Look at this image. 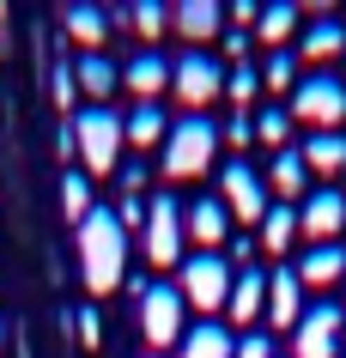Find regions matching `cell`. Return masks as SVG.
Returning a JSON list of instances; mask_svg holds the SVG:
<instances>
[{
    "label": "cell",
    "instance_id": "6da1fadb",
    "mask_svg": "<svg viewBox=\"0 0 346 358\" xmlns=\"http://www.w3.org/2000/svg\"><path fill=\"white\" fill-rule=\"evenodd\" d=\"M79 273H85L92 298H110L115 285L128 280V231H122L115 213L92 207V219L79 225Z\"/></svg>",
    "mask_w": 346,
    "mask_h": 358
},
{
    "label": "cell",
    "instance_id": "7a4b0ae2",
    "mask_svg": "<svg viewBox=\"0 0 346 358\" xmlns=\"http://www.w3.org/2000/svg\"><path fill=\"white\" fill-rule=\"evenodd\" d=\"M73 152L85 158V170H97V176L122 170V152H128V122H122L110 103L79 110V115H73Z\"/></svg>",
    "mask_w": 346,
    "mask_h": 358
},
{
    "label": "cell",
    "instance_id": "3957f363",
    "mask_svg": "<svg viewBox=\"0 0 346 358\" xmlns=\"http://www.w3.org/2000/svg\"><path fill=\"white\" fill-rule=\"evenodd\" d=\"M219 128H212L207 115H182L171 134H164V176L171 182H189V176H207L212 158H219Z\"/></svg>",
    "mask_w": 346,
    "mask_h": 358
},
{
    "label": "cell",
    "instance_id": "277c9868",
    "mask_svg": "<svg viewBox=\"0 0 346 358\" xmlns=\"http://www.w3.org/2000/svg\"><path fill=\"white\" fill-rule=\"evenodd\" d=\"M286 115L304 122V128H316V134H340V122H346V79H334V73L304 79V85L291 92Z\"/></svg>",
    "mask_w": 346,
    "mask_h": 358
},
{
    "label": "cell",
    "instance_id": "5b68a950",
    "mask_svg": "<svg viewBox=\"0 0 346 358\" xmlns=\"http://www.w3.org/2000/svg\"><path fill=\"white\" fill-rule=\"evenodd\" d=\"M182 243H189V231H182V201H176V194H152V201H146V225H140L146 262L182 267Z\"/></svg>",
    "mask_w": 346,
    "mask_h": 358
},
{
    "label": "cell",
    "instance_id": "8992f818",
    "mask_svg": "<svg viewBox=\"0 0 346 358\" xmlns=\"http://www.w3.org/2000/svg\"><path fill=\"white\" fill-rule=\"evenodd\" d=\"M176 292H182V303H194L201 316H212V310L231 303V267L219 262V255H189L182 273H176Z\"/></svg>",
    "mask_w": 346,
    "mask_h": 358
},
{
    "label": "cell",
    "instance_id": "52a82bcc",
    "mask_svg": "<svg viewBox=\"0 0 346 358\" xmlns=\"http://www.w3.org/2000/svg\"><path fill=\"white\" fill-rule=\"evenodd\" d=\"M171 92H176V103H189V115H201L212 97H225V67L212 55H201V49H189L171 67Z\"/></svg>",
    "mask_w": 346,
    "mask_h": 358
},
{
    "label": "cell",
    "instance_id": "ba28073f",
    "mask_svg": "<svg viewBox=\"0 0 346 358\" xmlns=\"http://www.w3.org/2000/svg\"><path fill=\"white\" fill-rule=\"evenodd\" d=\"M182 292L176 285H146L140 292V334H146V346H182Z\"/></svg>",
    "mask_w": 346,
    "mask_h": 358
},
{
    "label": "cell",
    "instance_id": "9c48e42d",
    "mask_svg": "<svg viewBox=\"0 0 346 358\" xmlns=\"http://www.w3.org/2000/svg\"><path fill=\"white\" fill-rule=\"evenodd\" d=\"M219 201H225V213H237L243 225H261L273 213V201H268V182L255 176L243 158H231L225 170H219Z\"/></svg>",
    "mask_w": 346,
    "mask_h": 358
},
{
    "label": "cell",
    "instance_id": "30bf717a",
    "mask_svg": "<svg viewBox=\"0 0 346 358\" xmlns=\"http://www.w3.org/2000/svg\"><path fill=\"white\" fill-rule=\"evenodd\" d=\"M340 340H346V316L334 303H316L291 328V358H340Z\"/></svg>",
    "mask_w": 346,
    "mask_h": 358
},
{
    "label": "cell",
    "instance_id": "8fae6325",
    "mask_svg": "<svg viewBox=\"0 0 346 358\" xmlns=\"http://www.w3.org/2000/svg\"><path fill=\"white\" fill-rule=\"evenodd\" d=\"M298 231H304L310 243H334V237L346 231V194L340 189L304 194V207H298Z\"/></svg>",
    "mask_w": 346,
    "mask_h": 358
},
{
    "label": "cell",
    "instance_id": "7c38bea8",
    "mask_svg": "<svg viewBox=\"0 0 346 358\" xmlns=\"http://www.w3.org/2000/svg\"><path fill=\"white\" fill-rule=\"evenodd\" d=\"M182 231H189V243H201V249L212 255V249L231 237V213H225V201H212V194L189 201V207H182Z\"/></svg>",
    "mask_w": 346,
    "mask_h": 358
},
{
    "label": "cell",
    "instance_id": "4fadbf2b",
    "mask_svg": "<svg viewBox=\"0 0 346 358\" xmlns=\"http://www.w3.org/2000/svg\"><path fill=\"white\" fill-rule=\"evenodd\" d=\"M171 24L201 49V43L225 37V6H219V0H182V6H171Z\"/></svg>",
    "mask_w": 346,
    "mask_h": 358
},
{
    "label": "cell",
    "instance_id": "5bb4252c",
    "mask_svg": "<svg viewBox=\"0 0 346 358\" xmlns=\"http://www.w3.org/2000/svg\"><path fill=\"white\" fill-rule=\"evenodd\" d=\"M122 85L140 97V103H158V97L171 92V61L158 55V49H146V55L128 61V73H122Z\"/></svg>",
    "mask_w": 346,
    "mask_h": 358
},
{
    "label": "cell",
    "instance_id": "9a60e30c",
    "mask_svg": "<svg viewBox=\"0 0 346 358\" xmlns=\"http://www.w3.org/2000/svg\"><path fill=\"white\" fill-rule=\"evenodd\" d=\"M334 280H346V249H340V243H316V249H304V262H298V285H310V292H328Z\"/></svg>",
    "mask_w": 346,
    "mask_h": 358
},
{
    "label": "cell",
    "instance_id": "2e32d148",
    "mask_svg": "<svg viewBox=\"0 0 346 358\" xmlns=\"http://www.w3.org/2000/svg\"><path fill=\"white\" fill-rule=\"evenodd\" d=\"M298 267H280V273H268V322L273 328H298L304 322V310H298Z\"/></svg>",
    "mask_w": 346,
    "mask_h": 358
},
{
    "label": "cell",
    "instance_id": "e0dca14e",
    "mask_svg": "<svg viewBox=\"0 0 346 358\" xmlns=\"http://www.w3.org/2000/svg\"><path fill=\"white\" fill-rule=\"evenodd\" d=\"M231 322H243V328H250L255 316H268V273H261V267H250V273H243V280H231Z\"/></svg>",
    "mask_w": 346,
    "mask_h": 358
},
{
    "label": "cell",
    "instance_id": "ac0fdd59",
    "mask_svg": "<svg viewBox=\"0 0 346 358\" xmlns=\"http://www.w3.org/2000/svg\"><path fill=\"white\" fill-rule=\"evenodd\" d=\"M310 189V164H304V152L286 146V152H273V194H280V207H298Z\"/></svg>",
    "mask_w": 346,
    "mask_h": 358
},
{
    "label": "cell",
    "instance_id": "d6986e66",
    "mask_svg": "<svg viewBox=\"0 0 346 358\" xmlns=\"http://www.w3.org/2000/svg\"><path fill=\"white\" fill-rule=\"evenodd\" d=\"M73 79H79V92L92 97V103H110V92L122 85V73H115V61L97 49V55H79L73 61Z\"/></svg>",
    "mask_w": 346,
    "mask_h": 358
},
{
    "label": "cell",
    "instance_id": "ffe728a7",
    "mask_svg": "<svg viewBox=\"0 0 346 358\" xmlns=\"http://www.w3.org/2000/svg\"><path fill=\"white\" fill-rule=\"evenodd\" d=\"M298 55H304V61H334V55H346V24L328 19V13H316V24H310L304 43H298Z\"/></svg>",
    "mask_w": 346,
    "mask_h": 358
},
{
    "label": "cell",
    "instance_id": "44dd1931",
    "mask_svg": "<svg viewBox=\"0 0 346 358\" xmlns=\"http://www.w3.org/2000/svg\"><path fill=\"white\" fill-rule=\"evenodd\" d=\"M231 352H237V340L219 322H194L189 334H182V346H176V358H231Z\"/></svg>",
    "mask_w": 346,
    "mask_h": 358
},
{
    "label": "cell",
    "instance_id": "7402d4cb",
    "mask_svg": "<svg viewBox=\"0 0 346 358\" xmlns=\"http://www.w3.org/2000/svg\"><path fill=\"white\" fill-rule=\"evenodd\" d=\"M67 37H73L85 55H97L103 37H110V13H103V6H67Z\"/></svg>",
    "mask_w": 346,
    "mask_h": 358
},
{
    "label": "cell",
    "instance_id": "603a6c76",
    "mask_svg": "<svg viewBox=\"0 0 346 358\" xmlns=\"http://www.w3.org/2000/svg\"><path fill=\"white\" fill-rule=\"evenodd\" d=\"M164 134H171L164 110H158V103H134V115H128V152H152V146H164Z\"/></svg>",
    "mask_w": 346,
    "mask_h": 358
},
{
    "label": "cell",
    "instance_id": "cb8c5ba5",
    "mask_svg": "<svg viewBox=\"0 0 346 358\" xmlns=\"http://www.w3.org/2000/svg\"><path fill=\"white\" fill-rule=\"evenodd\" d=\"M291 237H298V207H280V201H273V213L261 219V249H268V255H286Z\"/></svg>",
    "mask_w": 346,
    "mask_h": 358
},
{
    "label": "cell",
    "instance_id": "d4e9b609",
    "mask_svg": "<svg viewBox=\"0 0 346 358\" xmlns=\"http://www.w3.org/2000/svg\"><path fill=\"white\" fill-rule=\"evenodd\" d=\"M304 164H310V170H322V176L346 170V134H310V146H304Z\"/></svg>",
    "mask_w": 346,
    "mask_h": 358
},
{
    "label": "cell",
    "instance_id": "484cf974",
    "mask_svg": "<svg viewBox=\"0 0 346 358\" xmlns=\"http://www.w3.org/2000/svg\"><path fill=\"white\" fill-rule=\"evenodd\" d=\"M291 31H298V6H291V0H273V6H261V19H255V37H261V43H273V49H280Z\"/></svg>",
    "mask_w": 346,
    "mask_h": 358
},
{
    "label": "cell",
    "instance_id": "4316f807",
    "mask_svg": "<svg viewBox=\"0 0 346 358\" xmlns=\"http://www.w3.org/2000/svg\"><path fill=\"white\" fill-rule=\"evenodd\" d=\"M61 213H67L73 225H85V219H92V182H85L79 170H67V176H61Z\"/></svg>",
    "mask_w": 346,
    "mask_h": 358
},
{
    "label": "cell",
    "instance_id": "83f0119b",
    "mask_svg": "<svg viewBox=\"0 0 346 358\" xmlns=\"http://www.w3.org/2000/svg\"><path fill=\"white\" fill-rule=\"evenodd\" d=\"M255 92H261V73H255L250 61H243V67H231V73H225V97H231V103H237V115H250Z\"/></svg>",
    "mask_w": 346,
    "mask_h": 358
},
{
    "label": "cell",
    "instance_id": "f1b7e54d",
    "mask_svg": "<svg viewBox=\"0 0 346 358\" xmlns=\"http://www.w3.org/2000/svg\"><path fill=\"white\" fill-rule=\"evenodd\" d=\"M255 140H261V146H273V152H286L291 115H286V110H261V115H255Z\"/></svg>",
    "mask_w": 346,
    "mask_h": 358
},
{
    "label": "cell",
    "instance_id": "f546056e",
    "mask_svg": "<svg viewBox=\"0 0 346 358\" xmlns=\"http://www.w3.org/2000/svg\"><path fill=\"white\" fill-rule=\"evenodd\" d=\"M164 24H171V6H158V0H140V6H134V31H140L146 43L164 37Z\"/></svg>",
    "mask_w": 346,
    "mask_h": 358
},
{
    "label": "cell",
    "instance_id": "4dcf8cb0",
    "mask_svg": "<svg viewBox=\"0 0 346 358\" xmlns=\"http://www.w3.org/2000/svg\"><path fill=\"white\" fill-rule=\"evenodd\" d=\"M261 85H273V92H291V55L286 49H273L268 67H261Z\"/></svg>",
    "mask_w": 346,
    "mask_h": 358
},
{
    "label": "cell",
    "instance_id": "1f68e13d",
    "mask_svg": "<svg viewBox=\"0 0 346 358\" xmlns=\"http://www.w3.org/2000/svg\"><path fill=\"white\" fill-rule=\"evenodd\" d=\"M219 140H225L231 152H243V146H250V140H255V122H250V115H231L225 128H219Z\"/></svg>",
    "mask_w": 346,
    "mask_h": 358
},
{
    "label": "cell",
    "instance_id": "d6a6232c",
    "mask_svg": "<svg viewBox=\"0 0 346 358\" xmlns=\"http://www.w3.org/2000/svg\"><path fill=\"white\" fill-rule=\"evenodd\" d=\"M115 219H122V231H140V225H146V194H122Z\"/></svg>",
    "mask_w": 346,
    "mask_h": 358
},
{
    "label": "cell",
    "instance_id": "836d02e7",
    "mask_svg": "<svg viewBox=\"0 0 346 358\" xmlns=\"http://www.w3.org/2000/svg\"><path fill=\"white\" fill-rule=\"evenodd\" d=\"M115 182H122V194H140V189H146V164H140V158H122Z\"/></svg>",
    "mask_w": 346,
    "mask_h": 358
},
{
    "label": "cell",
    "instance_id": "e575fe53",
    "mask_svg": "<svg viewBox=\"0 0 346 358\" xmlns=\"http://www.w3.org/2000/svg\"><path fill=\"white\" fill-rule=\"evenodd\" d=\"M73 328H79V346H103V322H97V310H79Z\"/></svg>",
    "mask_w": 346,
    "mask_h": 358
},
{
    "label": "cell",
    "instance_id": "d590c367",
    "mask_svg": "<svg viewBox=\"0 0 346 358\" xmlns=\"http://www.w3.org/2000/svg\"><path fill=\"white\" fill-rule=\"evenodd\" d=\"M73 97H79V79H73V67L61 61V67H55V103H61V110H67Z\"/></svg>",
    "mask_w": 346,
    "mask_h": 358
},
{
    "label": "cell",
    "instance_id": "8d00e7d4",
    "mask_svg": "<svg viewBox=\"0 0 346 358\" xmlns=\"http://www.w3.org/2000/svg\"><path fill=\"white\" fill-rule=\"evenodd\" d=\"M231 358H273V340H268V334H243Z\"/></svg>",
    "mask_w": 346,
    "mask_h": 358
},
{
    "label": "cell",
    "instance_id": "74e56055",
    "mask_svg": "<svg viewBox=\"0 0 346 358\" xmlns=\"http://www.w3.org/2000/svg\"><path fill=\"white\" fill-rule=\"evenodd\" d=\"M219 43H225V55H237V67H243V49H250V37H243V31H225Z\"/></svg>",
    "mask_w": 346,
    "mask_h": 358
},
{
    "label": "cell",
    "instance_id": "f35d334b",
    "mask_svg": "<svg viewBox=\"0 0 346 358\" xmlns=\"http://www.w3.org/2000/svg\"><path fill=\"white\" fill-rule=\"evenodd\" d=\"M0 346H6V322H0Z\"/></svg>",
    "mask_w": 346,
    "mask_h": 358
},
{
    "label": "cell",
    "instance_id": "ab89813d",
    "mask_svg": "<svg viewBox=\"0 0 346 358\" xmlns=\"http://www.w3.org/2000/svg\"><path fill=\"white\" fill-rule=\"evenodd\" d=\"M340 358H346V352H340Z\"/></svg>",
    "mask_w": 346,
    "mask_h": 358
}]
</instances>
